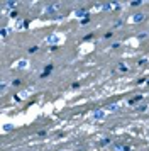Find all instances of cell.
Returning <instances> with one entry per match:
<instances>
[{
	"label": "cell",
	"mask_w": 149,
	"mask_h": 151,
	"mask_svg": "<svg viewBox=\"0 0 149 151\" xmlns=\"http://www.w3.org/2000/svg\"><path fill=\"white\" fill-rule=\"evenodd\" d=\"M146 19H148V17H146L144 12H139V10H137V12L132 14V22H134V24H141V22H144Z\"/></svg>",
	"instance_id": "obj_1"
},
{
	"label": "cell",
	"mask_w": 149,
	"mask_h": 151,
	"mask_svg": "<svg viewBox=\"0 0 149 151\" xmlns=\"http://www.w3.org/2000/svg\"><path fill=\"white\" fill-rule=\"evenodd\" d=\"M76 15L78 17H83V15H87V10L85 9H80V10H76Z\"/></svg>",
	"instance_id": "obj_7"
},
{
	"label": "cell",
	"mask_w": 149,
	"mask_h": 151,
	"mask_svg": "<svg viewBox=\"0 0 149 151\" xmlns=\"http://www.w3.org/2000/svg\"><path fill=\"white\" fill-rule=\"evenodd\" d=\"M12 129H14L12 124H5V126H4V131H12Z\"/></svg>",
	"instance_id": "obj_9"
},
{
	"label": "cell",
	"mask_w": 149,
	"mask_h": 151,
	"mask_svg": "<svg viewBox=\"0 0 149 151\" xmlns=\"http://www.w3.org/2000/svg\"><path fill=\"white\" fill-rule=\"evenodd\" d=\"M107 110H110V112H115V110H119V105L117 104H110L107 107Z\"/></svg>",
	"instance_id": "obj_6"
},
{
	"label": "cell",
	"mask_w": 149,
	"mask_h": 151,
	"mask_svg": "<svg viewBox=\"0 0 149 151\" xmlns=\"http://www.w3.org/2000/svg\"><path fill=\"white\" fill-rule=\"evenodd\" d=\"M112 150L114 151H129V148L124 143H114L112 144Z\"/></svg>",
	"instance_id": "obj_4"
},
{
	"label": "cell",
	"mask_w": 149,
	"mask_h": 151,
	"mask_svg": "<svg viewBox=\"0 0 149 151\" xmlns=\"http://www.w3.org/2000/svg\"><path fill=\"white\" fill-rule=\"evenodd\" d=\"M108 144H112V139H110V137H103V139H100V141H98V146H100V148L108 146Z\"/></svg>",
	"instance_id": "obj_5"
},
{
	"label": "cell",
	"mask_w": 149,
	"mask_h": 151,
	"mask_svg": "<svg viewBox=\"0 0 149 151\" xmlns=\"http://www.w3.org/2000/svg\"><path fill=\"white\" fill-rule=\"evenodd\" d=\"M105 114H107V110H103V109H95V110H93V119H97V121H102V119L105 117Z\"/></svg>",
	"instance_id": "obj_2"
},
{
	"label": "cell",
	"mask_w": 149,
	"mask_h": 151,
	"mask_svg": "<svg viewBox=\"0 0 149 151\" xmlns=\"http://www.w3.org/2000/svg\"><path fill=\"white\" fill-rule=\"evenodd\" d=\"M103 37H105V39H110V37H112V32H107V34L103 36Z\"/></svg>",
	"instance_id": "obj_10"
},
{
	"label": "cell",
	"mask_w": 149,
	"mask_h": 151,
	"mask_svg": "<svg viewBox=\"0 0 149 151\" xmlns=\"http://www.w3.org/2000/svg\"><path fill=\"white\" fill-rule=\"evenodd\" d=\"M141 4H142L141 0H132V2H130V5H132V7H139Z\"/></svg>",
	"instance_id": "obj_8"
},
{
	"label": "cell",
	"mask_w": 149,
	"mask_h": 151,
	"mask_svg": "<svg viewBox=\"0 0 149 151\" xmlns=\"http://www.w3.org/2000/svg\"><path fill=\"white\" fill-rule=\"evenodd\" d=\"M56 10H58V5H56V4L46 5V15H49V17H51V15H56Z\"/></svg>",
	"instance_id": "obj_3"
}]
</instances>
